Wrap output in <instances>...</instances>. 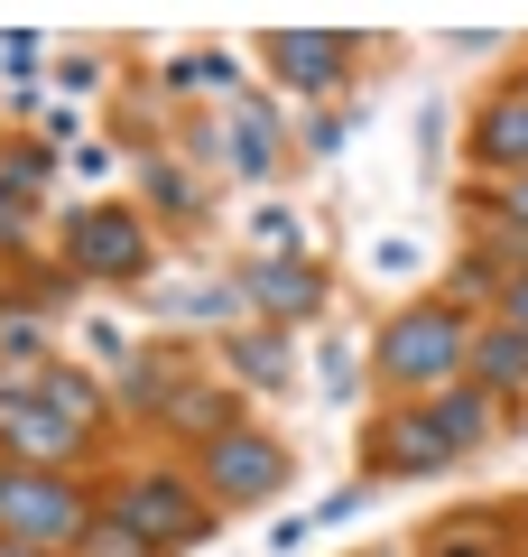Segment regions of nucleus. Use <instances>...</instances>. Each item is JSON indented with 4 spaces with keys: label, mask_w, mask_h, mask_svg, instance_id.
Returning <instances> with one entry per match:
<instances>
[{
    "label": "nucleus",
    "mask_w": 528,
    "mask_h": 557,
    "mask_svg": "<svg viewBox=\"0 0 528 557\" xmlns=\"http://www.w3.org/2000/svg\"><path fill=\"white\" fill-rule=\"evenodd\" d=\"M232 168H241V177H269V121H260V112H241V131H232Z\"/></svg>",
    "instance_id": "14"
},
{
    "label": "nucleus",
    "mask_w": 528,
    "mask_h": 557,
    "mask_svg": "<svg viewBox=\"0 0 528 557\" xmlns=\"http://www.w3.org/2000/svg\"><path fill=\"white\" fill-rule=\"evenodd\" d=\"M75 270L84 278H139V270H149V223L121 214V205L75 214Z\"/></svg>",
    "instance_id": "4"
},
{
    "label": "nucleus",
    "mask_w": 528,
    "mask_h": 557,
    "mask_svg": "<svg viewBox=\"0 0 528 557\" xmlns=\"http://www.w3.org/2000/svg\"><path fill=\"white\" fill-rule=\"evenodd\" d=\"M28 233V214H20V205H0V242H20Z\"/></svg>",
    "instance_id": "16"
},
{
    "label": "nucleus",
    "mask_w": 528,
    "mask_h": 557,
    "mask_svg": "<svg viewBox=\"0 0 528 557\" xmlns=\"http://www.w3.org/2000/svg\"><path fill=\"white\" fill-rule=\"evenodd\" d=\"M372 465L380 474H436V465H445V437L427 428V409H399V418L372 428Z\"/></svg>",
    "instance_id": "8"
},
{
    "label": "nucleus",
    "mask_w": 528,
    "mask_h": 557,
    "mask_svg": "<svg viewBox=\"0 0 528 557\" xmlns=\"http://www.w3.org/2000/svg\"><path fill=\"white\" fill-rule=\"evenodd\" d=\"M473 149H482L491 168H519L528 177V94H501L482 112V131H473Z\"/></svg>",
    "instance_id": "10"
},
{
    "label": "nucleus",
    "mask_w": 528,
    "mask_h": 557,
    "mask_svg": "<svg viewBox=\"0 0 528 557\" xmlns=\"http://www.w3.org/2000/svg\"><path fill=\"white\" fill-rule=\"evenodd\" d=\"M501 325H510V335H519V344H528V270H519V278H510V298H501Z\"/></svg>",
    "instance_id": "15"
},
{
    "label": "nucleus",
    "mask_w": 528,
    "mask_h": 557,
    "mask_svg": "<svg viewBox=\"0 0 528 557\" xmlns=\"http://www.w3.org/2000/svg\"><path fill=\"white\" fill-rule=\"evenodd\" d=\"M121 520H130L139 539H204V502L186 493V483L176 474H149V483H130V493H121Z\"/></svg>",
    "instance_id": "6"
},
{
    "label": "nucleus",
    "mask_w": 528,
    "mask_h": 557,
    "mask_svg": "<svg viewBox=\"0 0 528 557\" xmlns=\"http://www.w3.org/2000/svg\"><path fill=\"white\" fill-rule=\"evenodd\" d=\"M269 65L297 94H334L343 65H352V38H334V28H288V38H269Z\"/></svg>",
    "instance_id": "7"
},
{
    "label": "nucleus",
    "mask_w": 528,
    "mask_h": 557,
    "mask_svg": "<svg viewBox=\"0 0 528 557\" xmlns=\"http://www.w3.org/2000/svg\"><path fill=\"white\" fill-rule=\"evenodd\" d=\"M473 381H482V391H510V381H528V344L510 335V325H491V335L473 344Z\"/></svg>",
    "instance_id": "12"
},
{
    "label": "nucleus",
    "mask_w": 528,
    "mask_h": 557,
    "mask_svg": "<svg viewBox=\"0 0 528 557\" xmlns=\"http://www.w3.org/2000/svg\"><path fill=\"white\" fill-rule=\"evenodd\" d=\"M510 223H528V177H519V186H510Z\"/></svg>",
    "instance_id": "17"
},
{
    "label": "nucleus",
    "mask_w": 528,
    "mask_h": 557,
    "mask_svg": "<svg viewBox=\"0 0 528 557\" xmlns=\"http://www.w3.org/2000/svg\"><path fill=\"white\" fill-rule=\"evenodd\" d=\"M204 483L223 502H269L288 483V456L269 437H251V428H223V437H204Z\"/></svg>",
    "instance_id": "3"
},
{
    "label": "nucleus",
    "mask_w": 528,
    "mask_h": 557,
    "mask_svg": "<svg viewBox=\"0 0 528 557\" xmlns=\"http://www.w3.org/2000/svg\"><path fill=\"white\" fill-rule=\"evenodd\" d=\"M75 557H149V539L130 530V520H93V530H84V548Z\"/></svg>",
    "instance_id": "13"
},
{
    "label": "nucleus",
    "mask_w": 528,
    "mask_h": 557,
    "mask_svg": "<svg viewBox=\"0 0 528 557\" xmlns=\"http://www.w3.org/2000/svg\"><path fill=\"white\" fill-rule=\"evenodd\" d=\"M427 428L445 437V456H464V446H482L491 409H482V391H445V399H427Z\"/></svg>",
    "instance_id": "11"
},
{
    "label": "nucleus",
    "mask_w": 528,
    "mask_h": 557,
    "mask_svg": "<svg viewBox=\"0 0 528 557\" xmlns=\"http://www.w3.org/2000/svg\"><path fill=\"white\" fill-rule=\"evenodd\" d=\"M84 530H93V511H84L75 483L56 474H28V465H0V539L10 548H84Z\"/></svg>",
    "instance_id": "1"
},
{
    "label": "nucleus",
    "mask_w": 528,
    "mask_h": 557,
    "mask_svg": "<svg viewBox=\"0 0 528 557\" xmlns=\"http://www.w3.org/2000/svg\"><path fill=\"white\" fill-rule=\"evenodd\" d=\"M0 557H47V548H10V539H0Z\"/></svg>",
    "instance_id": "18"
},
{
    "label": "nucleus",
    "mask_w": 528,
    "mask_h": 557,
    "mask_svg": "<svg viewBox=\"0 0 528 557\" xmlns=\"http://www.w3.org/2000/svg\"><path fill=\"white\" fill-rule=\"evenodd\" d=\"M251 298L269 307V317H315V307H325V278L306 270V260H269V270H251Z\"/></svg>",
    "instance_id": "9"
},
{
    "label": "nucleus",
    "mask_w": 528,
    "mask_h": 557,
    "mask_svg": "<svg viewBox=\"0 0 528 557\" xmlns=\"http://www.w3.org/2000/svg\"><path fill=\"white\" fill-rule=\"evenodd\" d=\"M464 354H473V335H464L454 307H408V317H390V335L372 344L380 381H399V391H436Z\"/></svg>",
    "instance_id": "2"
},
{
    "label": "nucleus",
    "mask_w": 528,
    "mask_h": 557,
    "mask_svg": "<svg viewBox=\"0 0 528 557\" xmlns=\"http://www.w3.org/2000/svg\"><path fill=\"white\" fill-rule=\"evenodd\" d=\"M75 437H84V428H75V418H56L38 391H0V446H10L28 474H47L56 456H75Z\"/></svg>",
    "instance_id": "5"
}]
</instances>
